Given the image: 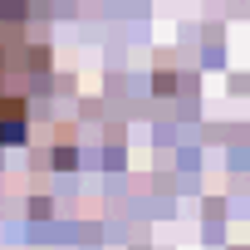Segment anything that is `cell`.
I'll list each match as a JSON object with an SVG mask.
<instances>
[{
  "label": "cell",
  "instance_id": "6da1fadb",
  "mask_svg": "<svg viewBox=\"0 0 250 250\" xmlns=\"http://www.w3.org/2000/svg\"><path fill=\"white\" fill-rule=\"evenodd\" d=\"M20 138H25V98L10 93L5 69H0V147H5V143H20Z\"/></svg>",
  "mask_w": 250,
  "mask_h": 250
}]
</instances>
